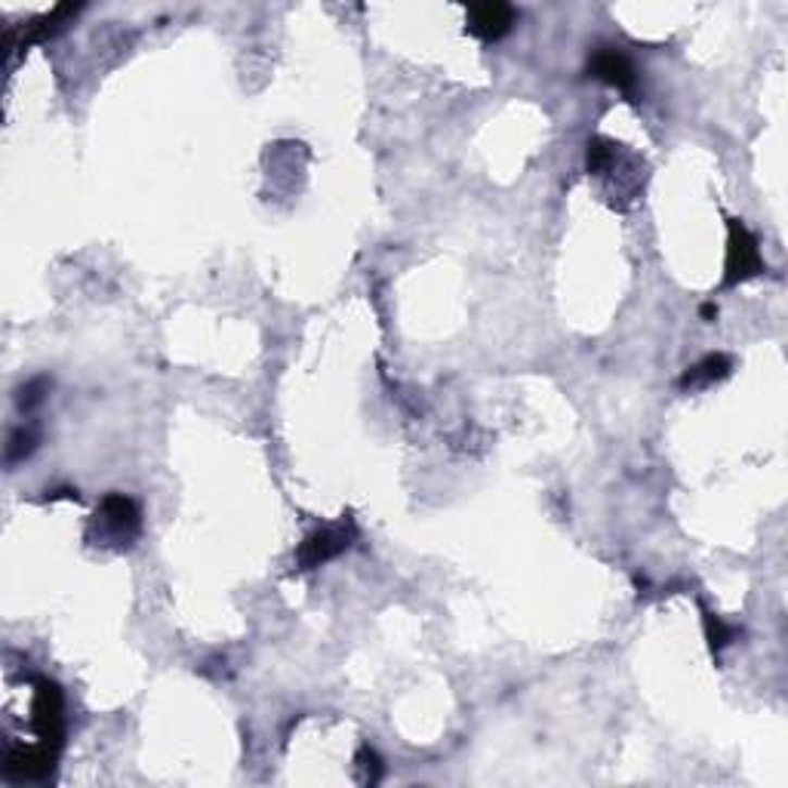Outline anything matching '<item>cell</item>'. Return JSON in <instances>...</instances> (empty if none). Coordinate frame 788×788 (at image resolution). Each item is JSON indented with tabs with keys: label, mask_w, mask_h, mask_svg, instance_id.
<instances>
[{
	"label": "cell",
	"mask_w": 788,
	"mask_h": 788,
	"mask_svg": "<svg viewBox=\"0 0 788 788\" xmlns=\"http://www.w3.org/2000/svg\"><path fill=\"white\" fill-rule=\"evenodd\" d=\"M142 533V512L136 499L124 493H109L90 521V542L102 549L127 551Z\"/></svg>",
	"instance_id": "obj_1"
},
{
	"label": "cell",
	"mask_w": 788,
	"mask_h": 788,
	"mask_svg": "<svg viewBox=\"0 0 788 788\" xmlns=\"http://www.w3.org/2000/svg\"><path fill=\"white\" fill-rule=\"evenodd\" d=\"M32 730L37 734V742H47L53 749H62V742H65V693H62V687L55 680H35Z\"/></svg>",
	"instance_id": "obj_2"
},
{
	"label": "cell",
	"mask_w": 788,
	"mask_h": 788,
	"mask_svg": "<svg viewBox=\"0 0 788 788\" xmlns=\"http://www.w3.org/2000/svg\"><path fill=\"white\" fill-rule=\"evenodd\" d=\"M354 539H358V527H354V521L346 514L342 521L327 524V527H317L314 533H309V536L302 539V546L296 549V564H299V570H305V573H309V570L324 567L327 561L339 558L342 551L349 549Z\"/></svg>",
	"instance_id": "obj_3"
},
{
	"label": "cell",
	"mask_w": 788,
	"mask_h": 788,
	"mask_svg": "<svg viewBox=\"0 0 788 788\" xmlns=\"http://www.w3.org/2000/svg\"><path fill=\"white\" fill-rule=\"evenodd\" d=\"M767 265L761 257V247L752 232L739 220H727V265H724V287L746 284L752 277L764 275Z\"/></svg>",
	"instance_id": "obj_4"
},
{
	"label": "cell",
	"mask_w": 788,
	"mask_h": 788,
	"mask_svg": "<svg viewBox=\"0 0 788 788\" xmlns=\"http://www.w3.org/2000/svg\"><path fill=\"white\" fill-rule=\"evenodd\" d=\"M59 761V749L47 742L10 746L3 754V776L10 783H50Z\"/></svg>",
	"instance_id": "obj_5"
},
{
	"label": "cell",
	"mask_w": 788,
	"mask_h": 788,
	"mask_svg": "<svg viewBox=\"0 0 788 788\" xmlns=\"http://www.w3.org/2000/svg\"><path fill=\"white\" fill-rule=\"evenodd\" d=\"M588 74L598 77L606 87L623 92L628 102L638 99V72H635L631 59L623 50H616V47H598L591 53V59H588Z\"/></svg>",
	"instance_id": "obj_6"
},
{
	"label": "cell",
	"mask_w": 788,
	"mask_h": 788,
	"mask_svg": "<svg viewBox=\"0 0 788 788\" xmlns=\"http://www.w3.org/2000/svg\"><path fill=\"white\" fill-rule=\"evenodd\" d=\"M514 25V10L509 3H472L468 13H465V28L468 35H475L484 43H493L512 32Z\"/></svg>",
	"instance_id": "obj_7"
},
{
	"label": "cell",
	"mask_w": 788,
	"mask_h": 788,
	"mask_svg": "<svg viewBox=\"0 0 788 788\" xmlns=\"http://www.w3.org/2000/svg\"><path fill=\"white\" fill-rule=\"evenodd\" d=\"M730 370H734V361L727 354H721V351L717 354H705L693 367H687L680 373L678 386L680 391H699V388H709L721 383V379H727Z\"/></svg>",
	"instance_id": "obj_8"
},
{
	"label": "cell",
	"mask_w": 788,
	"mask_h": 788,
	"mask_svg": "<svg viewBox=\"0 0 788 788\" xmlns=\"http://www.w3.org/2000/svg\"><path fill=\"white\" fill-rule=\"evenodd\" d=\"M37 443H40V431H37L35 425H18V428H13L10 440H7V450H3L7 465L25 462L37 450Z\"/></svg>",
	"instance_id": "obj_9"
},
{
	"label": "cell",
	"mask_w": 788,
	"mask_h": 788,
	"mask_svg": "<svg viewBox=\"0 0 788 788\" xmlns=\"http://www.w3.org/2000/svg\"><path fill=\"white\" fill-rule=\"evenodd\" d=\"M616 158H620V146L613 139H604V136H591L588 139L586 164L591 176H604L606 170L616 164Z\"/></svg>",
	"instance_id": "obj_10"
},
{
	"label": "cell",
	"mask_w": 788,
	"mask_h": 788,
	"mask_svg": "<svg viewBox=\"0 0 788 788\" xmlns=\"http://www.w3.org/2000/svg\"><path fill=\"white\" fill-rule=\"evenodd\" d=\"M50 388H53L50 376H35V379H28V383L16 391L18 410H22V413H35L37 406L47 401Z\"/></svg>",
	"instance_id": "obj_11"
},
{
	"label": "cell",
	"mask_w": 788,
	"mask_h": 788,
	"mask_svg": "<svg viewBox=\"0 0 788 788\" xmlns=\"http://www.w3.org/2000/svg\"><path fill=\"white\" fill-rule=\"evenodd\" d=\"M705 638H709V647L721 653L724 647H730V643L739 638V628L736 625H727L717 620L715 613H705Z\"/></svg>",
	"instance_id": "obj_12"
},
{
	"label": "cell",
	"mask_w": 788,
	"mask_h": 788,
	"mask_svg": "<svg viewBox=\"0 0 788 788\" xmlns=\"http://www.w3.org/2000/svg\"><path fill=\"white\" fill-rule=\"evenodd\" d=\"M354 764H358V779H361L364 786H376V783L383 779V758L376 754V749L361 746V752L354 758Z\"/></svg>",
	"instance_id": "obj_13"
},
{
	"label": "cell",
	"mask_w": 788,
	"mask_h": 788,
	"mask_svg": "<svg viewBox=\"0 0 788 788\" xmlns=\"http://www.w3.org/2000/svg\"><path fill=\"white\" fill-rule=\"evenodd\" d=\"M699 314H702V321H709V324H712V321L717 317V305L715 302H705V305L699 309Z\"/></svg>",
	"instance_id": "obj_14"
}]
</instances>
